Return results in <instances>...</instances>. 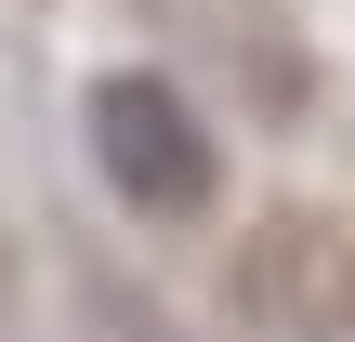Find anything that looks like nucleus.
<instances>
[{
  "label": "nucleus",
  "mask_w": 355,
  "mask_h": 342,
  "mask_svg": "<svg viewBox=\"0 0 355 342\" xmlns=\"http://www.w3.org/2000/svg\"><path fill=\"white\" fill-rule=\"evenodd\" d=\"M79 145H92V171H105V198L119 211H145V224H184V211H211V185H224V158H211V119L158 79V66H119V79H92V105H79Z\"/></svg>",
  "instance_id": "nucleus-1"
},
{
  "label": "nucleus",
  "mask_w": 355,
  "mask_h": 342,
  "mask_svg": "<svg viewBox=\"0 0 355 342\" xmlns=\"http://www.w3.org/2000/svg\"><path fill=\"white\" fill-rule=\"evenodd\" d=\"M0 290H13V250H0Z\"/></svg>",
  "instance_id": "nucleus-2"
}]
</instances>
